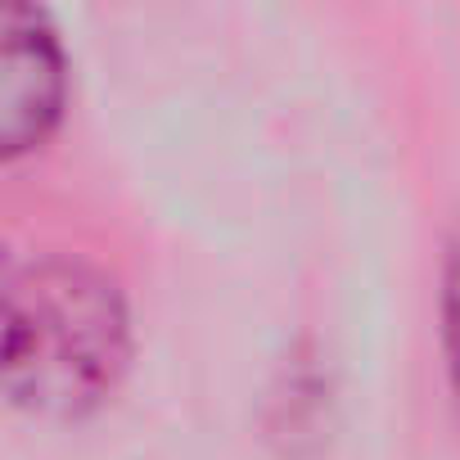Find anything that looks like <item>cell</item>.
Returning a JSON list of instances; mask_svg holds the SVG:
<instances>
[{
  "label": "cell",
  "mask_w": 460,
  "mask_h": 460,
  "mask_svg": "<svg viewBox=\"0 0 460 460\" xmlns=\"http://www.w3.org/2000/svg\"><path fill=\"white\" fill-rule=\"evenodd\" d=\"M131 357V321L118 280L82 258L41 253L5 285V393L50 420L100 406Z\"/></svg>",
  "instance_id": "cell-1"
},
{
  "label": "cell",
  "mask_w": 460,
  "mask_h": 460,
  "mask_svg": "<svg viewBox=\"0 0 460 460\" xmlns=\"http://www.w3.org/2000/svg\"><path fill=\"white\" fill-rule=\"evenodd\" d=\"M64 109V50L41 10L10 5L0 23V140L23 154L50 136Z\"/></svg>",
  "instance_id": "cell-2"
},
{
  "label": "cell",
  "mask_w": 460,
  "mask_h": 460,
  "mask_svg": "<svg viewBox=\"0 0 460 460\" xmlns=\"http://www.w3.org/2000/svg\"><path fill=\"white\" fill-rule=\"evenodd\" d=\"M442 343H447L451 388L460 397V230L447 244V271H442Z\"/></svg>",
  "instance_id": "cell-3"
}]
</instances>
